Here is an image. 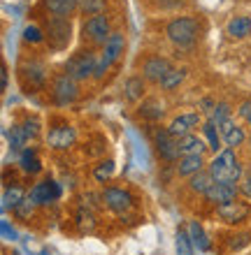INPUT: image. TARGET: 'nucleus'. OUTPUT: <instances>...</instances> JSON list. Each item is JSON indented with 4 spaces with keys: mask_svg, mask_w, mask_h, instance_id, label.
<instances>
[{
    "mask_svg": "<svg viewBox=\"0 0 251 255\" xmlns=\"http://www.w3.org/2000/svg\"><path fill=\"white\" fill-rule=\"evenodd\" d=\"M210 174L214 176V181L219 183H240L245 176V165L240 160V155L235 148H224L219 151L207 165Z\"/></svg>",
    "mask_w": 251,
    "mask_h": 255,
    "instance_id": "1",
    "label": "nucleus"
},
{
    "mask_svg": "<svg viewBox=\"0 0 251 255\" xmlns=\"http://www.w3.org/2000/svg\"><path fill=\"white\" fill-rule=\"evenodd\" d=\"M198 33H200V23L193 16H175L165 26V35L175 47H193Z\"/></svg>",
    "mask_w": 251,
    "mask_h": 255,
    "instance_id": "2",
    "label": "nucleus"
},
{
    "mask_svg": "<svg viewBox=\"0 0 251 255\" xmlns=\"http://www.w3.org/2000/svg\"><path fill=\"white\" fill-rule=\"evenodd\" d=\"M123 51H126V35H123L121 30H114V33H112V37L105 42V47L100 49V56H98V67H95L93 79L95 81L105 79V74L109 72V67L119 63V58L123 56Z\"/></svg>",
    "mask_w": 251,
    "mask_h": 255,
    "instance_id": "3",
    "label": "nucleus"
},
{
    "mask_svg": "<svg viewBox=\"0 0 251 255\" xmlns=\"http://www.w3.org/2000/svg\"><path fill=\"white\" fill-rule=\"evenodd\" d=\"M44 35L47 44L54 51H65L72 40V21L68 16H47L44 19Z\"/></svg>",
    "mask_w": 251,
    "mask_h": 255,
    "instance_id": "4",
    "label": "nucleus"
},
{
    "mask_svg": "<svg viewBox=\"0 0 251 255\" xmlns=\"http://www.w3.org/2000/svg\"><path fill=\"white\" fill-rule=\"evenodd\" d=\"M98 56L95 54L93 47L88 49H79L77 54H72L65 63V72L77 81H86V79H93L95 74V67H98Z\"/></svg>",
    "mask_w": 251,
    "mask_h": 255,
    "instance_id": "5",
    "label": "nucleus"
},
{
    "mask_svg": "<svg viewBox=\"0 0 251 255\" xmlns=\"http://www.w3.org/2000/svg\"><path fill=\"white\" fill-rule=\"evenodd\" d=\"M16 74H19V84L26 93H37L47 86V65L42 61H23L16 67Z\"/></svg>",
    "mask_w": 251,
    "mask_h": 255,
    "instance_id": "6",
    "label": "nucleus"
},
{
    "mask_svg": "<svg viewBox=\"0 0 251 255\" xmlns=\"http://www.w3.org/2000/svg\"><path fill=\"white\" fill-rule=\"evenodd\" d=\"M112 23H109L107 14H95V16H88L82 23V37L84 42H88V47H105V42L112 37Z\"/></svg>",
    "mask_w": 251,
    "mask_h": 255,
    "instance_id": "7",
    "label": "nucleus"
},
{
    "mask_svg": "<svg viewBox=\"0 0 251 255\" xmlns=\"http://www.w3.org/2000/svg\"><path fill=\"white\" fill-rule=\"evenodd\" d=\"M49 93H51V100H54L58 107H68V105H72V102L79 98V81L72 79L68 72H61L51 79Z\"/></svg>",
    "mask_w": 251,
    "mask_h": 255,
    "instance_id": "8",
    "label": "nucleus"
},
{
    "mask_svg": "<svg viewBox=\"0 0 251 255\" xmlns=\"http://www.w3.org/2000/svg\"><path fill=\"white\" fill-rule=\"evenodd\" d=\"M154 148H156L158 158L168 165H175L179 158H182V151H179V139L170 134L168 128H156L154 130Z\"/></svg>",
    "mask_w": 251,
    "mask_h": 255,
    "instance_id": "9",
    "label": "nucleus"
},
{
    "mask_svg": "<svg viewBox=\"0 0 251 255\" xmlns=\"http://www.w3.org/2000/svg\"><path fill=\"white\" fill-rule=\"evenodd\" d=\"M100 200H102V204H105V207H107L112 214H116V216L128 214L130 209H133V202H135L128 190L116 188V186H107V188L102 190Z\"/></svg>",
    "mask_w": 251,
    "mask_h": 255,
    "instance_id": "10",
    "label": "nucleus"
},
{
    "mask_svg": "<svg viewBox=\"0 0 251 255\" xmlns=\"http://www.w3.org/2000/svg\"><path fill=\"white\" fill-rule=\"evenodd\" d=\"M140 72H142V77L149 81V84L161 86V84L165 81V77L172 72V65H170V61L163 58V56H147V58L142 61Z\"/></svg>",
    "mask_w": 251,
    "mask_h": 255,
    "instance_id": "11",
    "label": "nucleus"
},
{
    "mask_svg": "<svg viewBox=\"0 0 251 255\" xmlns=\"http://www.w3.org/2000/svg\"><path fill=\"white\" fill-rule=\"evenodd\" d=\"M217 216L226 223V225H240V223H245L247 218L251 216V204L249 202H242L238 197V200H233V202L219 204Z\"/></svg>",
    "mask_w": 251,
    "mask_h": 255,
    "instance_id": "12",
    "label": "nucleus"
},
{
    "mask_svg": "<svg viewBox=\"0 0 251 255\" xmlns=\"http://www.w3.org/2000/svg\"><path fill=\"white\" fill-rule=\"evenodd\" d=\"M203 116H200V112H186V114H179L175 116L172 121H170L168 130L172 137H177V139H182V137H186V134L196 132L198 128H203Z\"/></svg>",
    "mask_w": 251,
    "mask_h": 255,
    "instance_id": "13",
    "label": "nucleus"
},
{
    "mask_svg": "<svg viewBox=\"0 0 251 255\" xmlns=\"http://www.w3.org/2000/svg\"><path fill=\"white\" fill-rule=\"evenodd\" d=\"M28 197L37 207H47V204H51V202H56L61 197V186L54 179H44V181H37L33 188L28 190Z\"/></svg>",
    "mask_w": 251,
    "mask_h": 255,
    "instance_id": "14",
    "label": "nucleus"
},
{
    "mask_svg": "<svg viewBox=\"0 0 251 255\" xmlns=\"http://www.w3.org/2000/svg\"><path fill=\"white\" fill-rule=\"evenodd\" d=\"M77 139V130L70 123H58L49 130L47 134V144L49 148H54V151H68Z\"/></svg>",
    "mask_w": 251,
    "mask_h": 255,
    "instance_id": "15",
    "label": "nucleus"
},
{
    "mask_svg": "<svg viewBox=\"0 0 251 255\" xmlns=\"http://www.w3.org/2000/svg\"><path fill=\"white\" fill-rule=\"evenodd\" d=\"M219 130H221V137H224V146L226 148H235V151H238L240 146H245L247 141H249L247 130L240 126L235 119H228L226 123H221Z\"/></svg>",
    "mask_w": 251,
    "mask_h": 255,
    "instance_id": "16",
    "label": "nucleus"
},
{
    "mask_svg": "<svg viewBox=\"0 0 251 255\" xmlns=\"http://www.w3.org/2000/svg\"><path fill=\"white\" fill-rule=\"evenodd\" d=\"M240 183H214L207 193H205V200L210 202V204H214V207H219V204H226V202H233L240 197Z\"/></svg>",
    "mask_w": 251,
    "mask_h": 255,
    "instance_id": "17",
    "label": "nucleus"
},
{
    "mask_svg": "<svg viewBox=\"0 0 251 255\" xmlns=\"http://www.w3.org/2000/svg\"><path fill=\"white\" fill-rule=\"evenodd\" d=\"M207 165H210V162L205 160V155H182V158L175 162V172H177V176H182V179H191L193 174L207 169Z\"/></svg>",
    "mask_w": 251,
    "mask_h": 255,
    "instance_id": "18",
    "label": "nucleus"
},
{
    "mask_svg": "<svg viewBox=\"0 0 251 255\" xmlns=\"http://www.w3.org/2000/svg\"><path fill=\"white\" fill-rule=\"evenodd\" d=\"M147 84L149 81L144 79L142 74H130L123 84V98L128 102H140L147 95Z\"/></svg>",
    "mask_w": 251,
    "mask_h": 255,
    "instance_id": "19",
    "label": "nucleus"
},
{
    "mask_svg": "<svg viewBox=\"0 0 251 255\" xmlns=\"http://www.w3.org/2000/svg\"><path fill=\"white\" fill-rule=\"evenodd\" d=\"M44 12L51 16H72L75 12H79V0H42Z\"/></svg>",
    "mask_w": 251,
    "mask_h": 255,
    "instance_id": "20",
    "label": "nucleus"
},
{
    "mask_svg": "<svg viewBox=\"0 0 251 255\" xmlns=\"http://www.w3.org/2000/svg\"><path fill=\"white\" fill-rule=\"evenodd\" d=\"M137 114L142 116L144 121L149 123H158L161 119L165 116V105L158 98H147V100L140 102V107H137Z\"/></svg>",
    "mask_w": 251,
    "mask_h": 255,
    "instance_id": "21",
    "label": "nucleus"
},
{
    "mask_svg": "<svg viewBox=\"0 0 251 255\" xmlns=\"http://www.w3.org/2000/svg\"><path fill=\"white\" fill-rule=\"evenodd\" d=\"M179 151H182V155H205V151H210V146H207L205 137L191 132L179 139Z\"/></svg>",
    "mask_w": 251,
    "mask_h": 255,
    "instance_id": "22",
    "label": "nucleus"
},
{
    "mask_svg": "<svg viewBox=\"0 0 251 255\" xmlns=\"http://www.w3.org/2000/svg\"><path fill=\"white\" fill-rule=\"evenodd\" d=\"M19 167L23 174H40L42 172V160H40V155H37V151H35L33 146H26L23 151H21L19 155Z\"/></svg>",
    "mask_w": 251,
    "mask_h": 255,
    "instance_id": "23",
    "label": "nucleus"
},
{
    "mask_svg": "<svg viewBox=\"0 0 251 255\" xmlns=\"http://www.w3.org/2000/svg\"><path fill=\"white\" fill-rule=\"evenodd\" d=\"M226 35H231L233 40H245L251 35V16H233L228 23H226Z\"/></svg>",
    "mask_w": 251,
    "mask_h": 255,
    "instance_id": "24",
    "label": "nucleus"
},
{
    "mask_svg": "<svg viewBox=\"0 0 251 255\" xmlns=\"http://www.w3.org/2000/svg\"><path fill=\"white\" fill-rule=\"evenodd\" d=\"M186 230H189V237H191V242H193V246H196V251H200V253L212 251V239H210V235L205 232V228L200 223L191 221L189 225H186Z\"/></svg>",
    "mask_w": 251,
    "mask_h": 255,
    "instance_id": "25",
    "label": "nucleus"
},
{
    "mask_svg": "<svg viewBox=\"0 0 251 255\" xmlns=\"http://www.w3.org/2000/svg\"><path fill=\"white\" fill-rule=\"evenodd\" d=\"M203 137L205 141H207V146H210V151H214V155L219 153V151H224V137H221V130H219L217 123H212V121H205L203 123Z\"/></svg>",
    "mask_w": 251,
    "mask_h": 255,
    "instance_id": "26",
    "label": "nucleus"
},
{
    "mask_svg": "<svg viewBox=\"0 0 251 255\" xmlns=\"http://www.w3.org/2000/svg\"><path fill=\"white\" fill-rule=\"evenodd\" d=\"M214 176L210 174V169H203V172H198V174H193L189 179V188H191V193H196V195H203L205 197V193L214 186Z\"/></svg>",
    "mask_w": 251,
    "mask_h": 255,
    "instance_id": "27",
    "label": "nucleus"
},
{
    "mask_svg": "<svg viewBox=\"0 0 251 255\" xmlns=\"http://www.w3.org/2000/svg\"><path fill=\"white\" fill-rule=\"evenodd\" d=\"M26 197H28V193L21 188V186H16V183H14V186H7L5 193H2V211H9V209L14 211Z\"/></svg>",
    "mask_w": 251,
    "mask_h": 255,
    "instance_id": "28",
    "label": "nucleus"
},
{
    "mask_svg": "<svg viewBox=\"0 0 251 255\" xmlns=\"http://www.w3.org/2000/svg\"><path fill=\"white\" fill-rule=\"evenodd\" d=\"M7 141H9V148L12 151H23L26 148V141H28V134L23 132V128H21V123H14L9 130H7Z\"/></svg>",
    "mask_w": 251,
    "mask_h": 255,
    "instance_id": "29",
    "label": "nucleus"
},
{
    "mask_svg": "<svg viewBox=\"0 0 251 255\" xmlns=\"http://www.w3.org/2000/svg\"><path fill=\"white\" fill-rule=\"evenodd\" d=\"M175 249H177V255H196V246H193V242H191L189 230L186 228H177Z\"/></svg>",
    "mask_w": 251,
    "mask_h": 255,
    "instance_id": "30",
    "label": "nucleus"
},
{
    "mask_svg": "<svg viewBox=\"0 0 251 255\" xmlns=\"http://www.w3.org/2000/svg\"><path fill=\"white\" fill-rule=\"evenodd\" d=\"M107 9V0H79V14L84 19L95 16V14H105Z\"/></svg>",
    "mask_w": 251,
    "mask_h": 255,
    "instance_id": "31",
    "label": "nucleus"
},
{
    "mask_svg": "<svg viewBox=\"0 0 251 255\" xmlns=\"http://www.w3.org/2000/svg\"><path fill=\"white\" fill-rule=\"evenodd\" d=\"M228 119H233V109H231V105H228V102H217V105H214V109L207 114V121L217 123V126L226 123Z\"/></svg>",
    "mask_w": 251,
    "mask_h": 255,
    "instance_id": "32",
    "label": "nucleus"
},
{
    "mask_svg": "<svg viewBox=\"0 0 251 255\" xmlns=\"http://www.w3.org/2000/svg\"><path fill=\"white\" fill-rule=\"evenodd\" d=\"M114 172H116L114 160H100L98 165H95V169H93V179L98 183H107L109 179L114 176Z\"/></svg>",
    "mask_w": 251,
    "mask_h": 255,
    "instance_id": "33",
    "label": "nucleus"
},
{
    "mask_svg": "<svg viewBox=\"0 0 251 255\" xmlns=\"http://www.w3.org/2000/svg\"><path fill=\"white\" fill-rule=\"evenodd\" d=\"M23 42H26V44H42V42H47L44 28L35 26V23L26 26V28H23Z\"/></svg>",
    "mask_w": 251,
    "mask_h": 255,
    "instance_id": "34",
    "label": "nucleus"
},
{
    "mask_svg": "<svg viewBox=\"0 0 251 255\" xmlns=\"http://www.w3.org/2000/svg\"><path fill=\"white\" fill-rule=\"evenodd\" d=\"M184 79H186V70H184V67H179V70H175V67H172V72L165 77V81L161 84V88H163V91H175V88L179 86Z\"/></svg>",
    "mask_w": 251,
    "mask_h": 255,
    "instance_id": "35",
    "label": "nucleus"
},
{
    "mask_svg": "<svg viewBox=\"0 0 251 255\" xmlns=\"http://www.w3.org/2000/svg\"><path fill=\"white\" fill-rule=\"evenodd\" d=\"M21 128H23V132L28 134V139H37V137H40V128L42 126L35 116H26L23 123H21Z\"/></svg>",
    "mask_w": 251,
    "mask_h": 255,
    "instance_id": "36",
    "label": "nucleus"
},
{
    "mask_svg": "<svg viewBox=\"0 0 251 255\" xmlns=\"http://www.w3.org/2000/svg\"><path fill=\"white\" fill-rule=\"evenodd\" d=\"M35 207H37V204H35V202H30V197H26V200L21 202L19 207L14 209V216H16V218H21V221H28V218L33 216Z\"/></svg>",
    "mask_w": 251,
    "mask_h": 255,
    "instance_id": "37",
    "label": "nucleus"
},
{
    "mask_svg": "<svg viewBox=\"0 0 251 255\" xmlns=\"http://www.w3.org/2000/svg\"><path fill=\"white\" fill-rule=\"evenodd\" d=\"M238 116H240V121H242V123L251 126V98H249V100H245V102H240Z\"/></svg>",
    "mask_w": 251,
    "mask_h": 255,
    "instance_id": "38",
    "label": "nucleus"
},
{
    "mask_svg": "<svg viewBox=\"0 0 251 255\" xmlns=\"http://www.w3.org/2000/svg\"><path fill=\"white\" fill-rule=\"evenodd\" d=\"M240 193H242L247 200L251 202V169H249V172H245L242 181H240Z\"/></svg>",
    "mask_w": 251,
    "mask_h": 255,
    "instance_id": "39",
    "label": "nucleus"
},
{
    "mask_svg": "<svg viewBox=\"0 0 251 255\" xmlns=\"http://www.w3.org/2000/svg\"><path fill=\"white\" fill-rule=\"evenodd\" d=\"M0 228H2V237H5V239H16V232H14V228H9L7 221L0 223Z\"/></svg>",
    "mask_w": 251,
    "mask_h": 255,
    "instance_id": "40",
    "label": "nucleus"
},
{
    "mask_svg": "<svg viewBox=\"0 0 251 255\" xmlns=\"http://www.w3.org/2000/svg\"><path fill=\"white\" fill-rule=\"evenodd\" d=\"M0 88H2V91H7V67L5 65L0 67Z\"/></svg>",
    "mask_w": 251,
    "mask_h": 255,
    "instance_id": "41",
    "label": "nucleus"
},
{
    "mask_svg": "<svg viewBox=\"0 0 251 255\" xmlns=\"http://www.w3.org/2000/svg\"><path fill=\"white\" fill-rule=\"evenodd\" d=\"M247 144H249V148H251V132H249V141H247Z\"/></svg>",
    "mask_w": 251,
    "mask_h": 255,
    "instance_id": "42",
    "label": "nucleus"
}]
</instances>
